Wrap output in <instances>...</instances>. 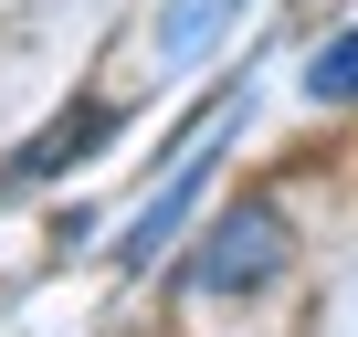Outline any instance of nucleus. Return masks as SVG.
Instances as JSON below:
<instances>
[{"mask_svg":"<svg viewBox=\"0 0 358 337\" xmlns=\"http://www.w3.org/2000/svg\"><path fill=\"white\" fill-rule=\"evenodd\" d=\"M285 253H295V222H285L264 190H243L232 211H211V232H201V253H190V285H201V295H264V285L285 274Z\"/></svg>","mask_w":358,"mask_h":337,"instance_id":"obj_1","label":"nucleus"},{"mask_svg":"<svg viewBox=\"0 0 358 337\" xmlns=\"http://www.w3.org/2000/svg\"><path fill=\"white\" fill-rule=\"evenodd\" d=\"M201 180H211V148H201V158H179V180H169V190H158V201L137 211V232H127V264H148V253H158V243L179 232V211L201 201Z\"/></svg>","mask_w":358,"mask_h":337,"instance_id":"obj_2","label":"nucleus"},{"mask_svg":"<svg viewBox=\"0 0 358 337\" xmlns=\"http://www.w3.org/2000/svg\"><path fill=\"white\" fill-rule=\"evenodd\" d=\"M232 11H243V0H169V11H158V53H201Z\"/></svg>","mask_w":358,"mask_h":337,"instance_id":"obj_3","label":"nucleus"},{"mask_svg":"<svg viewBox=\"0 0 358 337\" xmlns=\"http://www.w3.org/2000/svg\"><path fill=\"white\" fill-rule=\"evenodd\" d=\"M306 95H316V106H358V32H337V43L316 53V74H306Z\"/></svg>","mask_w":358,"mask_h":337,"instance_id":"obj_4","label":"nucleus"}]
</instances>
